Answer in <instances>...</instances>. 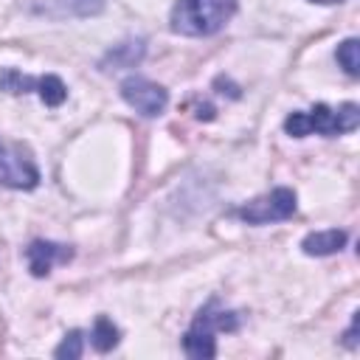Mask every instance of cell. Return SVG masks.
I'll list each match as a JSON object with an SVG mask.
<instances>
[{
    "mask_svg": "<svg viewBox=\"0 0 360 360\" xmlns=\"http://www.w3.org/2000/svg\"><path fill=\"white\" fill-rule=\"evenodd\" d=\"M239 0H177L169 14V28L180 37H211L236 14Z\"/></svg>",
    "mask_w": 360,
    "mask_h": 360,
    "instance_id": "cell-1",
    "label": "cell"
},
{
    "mask_svg": "<svg viewBox=\"0 0 360 360\" xmlns=\"http://www.w3.org/2000/svg\"><path fill=\"white\" fill-rule=\"evenodd\" d=\"M239 323V312L225 309L219 298H208L183 335V352L194 360L217 357V332H236Z\"/></svg>",
    "mask_w": 360,
    "mask_h": 360,
    "instance_id": "cell-2",
    "label": "cell"
},
{
    "mask_svg": "<svg viewBox=\"0 0 360 360\" xmlns=\"http://www.w3.org/2000/svg\"><path fill=\"white\" fill-rule=\"evenodd\" d=\"M357 124H360V107L354 101H346L338 110H332L326 104H315L312 110L290 112L284 118V132L292 135V138H307L312 132L326 135V138H335V135L354 132Z\"/></svg>",
    "mask_w": 360,
    "mask_h": 360,
    "instance_id": "cell-3",
    "label": "cell"
},
{
    "mask_svg": "<svg viewBox=\"0 0 360 360\" xmlns=\"http://www.w3.org/2000/svg\"><path fill=\"white\" fill-rule=\"evenodd\" d=\"M298 202H295V191L287 188V186H278L250 202H245L236 217L248 225H270V222H281V219H290L295 214Z\"/></svg>",
    "mask_w": 360,
    "mask_h": 360,
    "instance_id": "cell-4",
    "label": "cell"
},
{
    "mask_svg": "<svg viewBox=\"0 0 360 360\" xmlns=\"http://www.w3.org/2000/svg\"><path fill=\"white\" fill-rule=\"evenodd\" d=\"M121 98L143 118H158L169 104V90L146 76H129L121 82Z\"/></svg>",
    "mask_w": 360,
    "mask_h": 360,
    "instance_id": "cell-5",
    "label": "cell"
},
{
    "mask_svg": "<svg viewBox=\"0 0 360 360\" xmlns=\"http://www.w3.org/2000/svg\"><path fill=\"white\" fill-rule=\"evenodd\" d=\"M37 183H39V169L34 166V160L20 146L0 143V186L31 191L37 188Z\"/></svg>",
    "mask_w": 360,
    "mask_h": 360,
    "instance_id": "cell-6",
    "label": "cell"
},
{
    "mask_svg": "<svg viewBox=\"0 0 360 360\" xmlns=\"http://www.w3.org/2000/svg\"><path fill=\"white\" fill-rule=\"evenodd\" d=\"M25 259H28V270L37 278H45L53 264H65L73 259V248L59 245V242H48V239H37L25 248Z\"/></svg>",
    "mask_w": 360,
    "mask_h": 360,
    "instance_id": "cell-7",
    "label": "cell"
},
{
    "mask_svg": "<svg viewBox=\"0 0 360 360\" xmlns=\"http://www.w3.org/2000/svg\"><path fill=\"white\" fill-rule=\"evenodd\" d=\"M34 11L51 20H82L104 11V0H37Z\"/></svg>",
    "mask_w": 360,
    "mask_h": 360,
    "instance_id": "cell-8",
    "label": "cell"
},
{
    "mask_svg": "<svg viewBox=\"0 0 360 360\" xmlns=\"http://www.w3.org/2000/svg\"><path fill=\"white\" fill-rule=\"evenodd\" d=\"M346 242H349V233L343 228H326V231L307 233L301 242V250L307 256H332V253H340Z\"/></svg>",
    "mask_w": 360,
    "mask_h": 360,
    "instance_id": "cell-9",
    "label": "cell"
},
{
    "mask_svg": "<svg viewBox=\"0 0 360 360\" xmlns=\"http://www.w3.org/2000/svg\"><path fill=\"white\" fill-rule=\"evenodd\" d=\"M146 56V42L143 39H124L118 45H112L104 59H101V70H121V68H135L141 65V59Z\"/></svg>",
    "mask_w": 360,
    "mask_h": 360,
    "instance_id": "cell-10",
    "label": "cell"
},
{
    "mask_svg": "<svg viewBox=\"0 0 360 360\" xmlns=\"http://www.w3.org/2000/svg\"><path fill=\"white\" fill-rule=\"evenodd\" d=\"M90 346H93L96 352H101V354L118 346V326H115L107 315H98V318H96V323H93V329H90Z\"/></svg>",
    "mask_w": 360,
    "mask_h": 360,
    "instance_id": "cell-11",
    "label": "cell"
},
{
    "mask_svg": "<svg viewBox=\"0 0 360 360\" xmlns=\"http://www.w3.org/2000/svg\"><path fill=\"white\" fill-rule=\"evenodd\" d=\"M335 59H338V65L343 68L346 76H352V79L360 76V42H357V37L343 39L335 48Z\"/></svg>",
    "mask_w": 360,
    "mask_h": 360,
    "instance_id": "cell-12",
    "label": "cell"
},
{
    "mask_svg": "<svg viewBox=\"0 0 360 360\" xmlns=\"http://www.w3.org/2000/svg\"><path fill=\"white\" fill-rule=\"evenodd\" d=\"M37 93L39 98L48 104V107H59L65 98H68V87L59 76L53 73H45V76H37Z\"/></svg>",
    "mask_w": 360,
    "mask_h": 360,
    "instance_id": "cell-13",
    "label": "cell"
},
{
    "mask_svg": "<svg viewBox=\"0 0 360 360\" xmlns=\"http://www.w3.org/2000/svg\"><path fill=\"white\" fill-rule=\"evenodd\" d=\"M53 354H56L59 360H76V357H82V354H84V332L70 329V332L62 338V343L53 349Z\"/></svg>",
    "mask_w": 360,
    "mask_h": 360,
    "instance_id": "cell-14",
    "label": "cell"
},
{
    "mask_svg": "<svg viewBox=\"0 0 360 360\" xmlns=\"http://www.w3.org/2000/svg\"><path fill=\"white\" fill-rule=\"evenodd\" d=\"M343 343H346L349 349L357 346V312H354V318H352V323H349V329H346V335H343Z\"/></svg>",
    "mask_w": 360,
    "mask_h": 360,
    "instance_id": "cell-15",
    "label": "cell"
},
{
    "mask_svg": "<svg viewBox=\"0 0 360 360\" xmlns=\"http://www.w3.org/2000/svg\"><path fill=\"white\" fill-rule=\"evenodd\" d=\"M312 3H321V6H332V3H343V0H312Z\"/></svg>",
    "mask_w": 360,
    "mask_h": 360,
    "instance_id": "cell-16",
    "label": "cell"
}]
</instances>
